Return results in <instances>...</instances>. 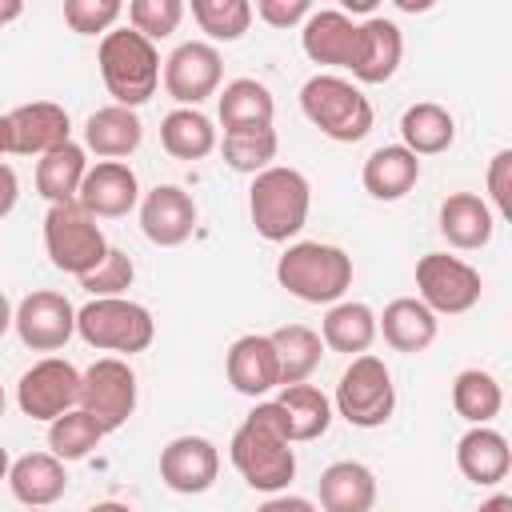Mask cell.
<instances>
[{"instance_id": "obj_27", "label": "cell", "mask_w": 512, "mask_h": 512, "mask_svg": "<svg viewBox=\"0 0 512 512\" xmlns=\"http://www.w3.org/2000/svg\"><path fill=\"white\" fill-rule=\"evenodd\" d=\"M376 476L360 460H336L320 472V512H372Z\"/></svg>"}, {"instance_id": "obj_2", "label": "cell", "mask_w": 512, "mask_h": 512, "mask_svg": "<svg viewBox=\"0 0 512 512\" xmlns=\"http://www.w3.org/2000/svg\"><path fill=\"white\" fill-rule=\"evenodd\" d=\"M96 64H100V80H104L112 104H120V108H132L136 112L160 88V52H156L152 40H144L132 28L108 32L100 40Z\"/></svg>"}, {"instance_id": "obj_50", "label": "cell", "mask_w": 512, "mask_h": 512, "mask_svg": "<svg viewBox=\"0 0 512 512\" xmlns=\"http://www.w3.org/2000/svg\"><path fill=\"white\" fill-rule=\"evenodd\" d=\"M4 152H12V136H8V112L0 116V156Z\"/></svg>"}, {"instance_id": "obj_52", "label": "cell", "mask_w": 512, "mask_h": 512, "mask_svg": "<svg viewBox=\"0 0 512 512\" xmlns=\"http://www.w3.org/2000/svg\"><path fill=\"white\" fill-rule=\"evenodd\" d=\"M8 468H12V460H8V448L0 444V480H8Z\"/></svg>"}, {"instance_id": "obj_12", "label": "cell", "mask_w": 512, "mask_h": 512, "mask_svg": "<svg viewBox=\"0 0 512 512\" xmlns=\"http://www.w3.org/2000/svg\"><path fill=\"white\" fill-rule=\"evenodd\" d=\"M76 400H80V372L60 356L36 360L16 384V404L28 420H48L52 424L56 416L72 412Z\"/></svg>"}, {"instance_id": "obj_17", "label": "cell", "mask_w": 512, "mask_h": 512, "mask_svg": "<svg viewBox=\"0 0 512 512\" xmlns=\"http://www.w3.org/2000/svg\"><path fill=\"white\" fill-rule=\"evenodd\" d=\"M404 60V32L388 16H368L356 24V52H352V76L360 84H384L396 76Z\"/></svg>"}, {"instance_id": "obj_5", "label": "cell", "mask_w": 512, "mask_h": 512, "mask_svg": "<svg viewBox=\"0 0 512 512\" xmlns=\"http://www.w3.org/2000/svg\"><path fill=\"white\" fill-rule=\"evenodd\" d=\"M300 112L308 116L312 128H320L336 144L364 140L372 132V120H376L368 96L352 80L332 76V72H316L312 80H304V88H300Z\"/></svg>"}, {"instance_id": "obj_9", "label": "cell", "mask_w": 512, "mask_h": 512, "mask_svg": "<svg viewBox=\"0 0 512 512\" xmlns=\"http://www.w3.org/2000/svg\"><path fill=\"white\" fill-rule=\"evenodd\" d=\"M416 288H420V304L432 308L436 316H460L468 308L480 304V292H484V280L480 272L460 260V256H448V252H424L416 260Z\"/></svg>"}, {"instance_id": "obj_54", "label": "cell", "mask_w": 512, "mask_h": 512, "mask_svg": "<svg viewBox=\"0 0 512 512\" xmlns=\"http://www.w3.org/2000/svg\"><path fill=\"white\" fill-rule=\"evenodd\" d=\"M28 512H44V508H28Z\"/></svg>"}, {"instance_id": "obj_51", "label": "cell", "mask_w": 512, "mask_h": 512, "mask_svg": "<svg viewBox=\"0 0 512 512\" xmlns=\"http://www.w3.org/2000/svg\"><path fill=\"white\" fill-rule=\"evenodd\" d=\"M344 8H348V12H372L376 0H344Z\"/></svg>"}, {"instance_id": "obj_21", "label": "cell", "mask_w": 512, "mask_h": 512, "mask_svg": "<svg viewBox=\"0 0 512 512\" xmlns=\"http://www.w3.org/2000/svg\"><path fill=\"white\" fill-rule=\"evenodd\" d=\"M440 332V320L432 308H424L416 296H396L392 304H384V312L376 316V336H384V344H392L396 352H424L432 348Z\"/></svg>"}, {"instance_id": "obj_15", "label": "cell", "mask_w": 512, "mask_h": 512, "mask_svg": "<svg viewBox=\"0 0 512 512\" xmlns=\"http://www.w3.org/2000/svg\"><path fill=\"white\" fill-rule=\"evenodd\" d=\"M140 232L156 248H180L196 232V200L180 184H156L140 196Z\"/></svg>"}, {"instance_id": "obj_25", "label": "cell", "mask_w": 512, "mask_h": 512, "mask_svg": "<svg viewBox=\"0 0 512 512\" xmlns=\"http://www.w3.org/2000/svg\"><path fill=\"white\" fill-rule=\"evenodd\" d=\"M140 140H144V124L132 108L104 104L84 120V148L96 152L100 160H124L140 148Z\"/></svg>"}, {"instance_id": "obj_22", "label": "cell", "mask_w": 512, "mask_h": 512, "mask_svg": "<svg viewBox=\"0 0 512 512\" xmlns=\"http://www.w3.org/2000/svg\"><path fill=\"white\" fill-rule=\"evenodd\" d=\"M440 236L452 244V248H460V252H476V248H484L488 240H492V232H496V216H492V208H488V200L484 196H476V192H452L444 204H440Z\"/></svg>"}, {"instance_id": "obj_13", "label": "cell", "mask_w": 512, "mask_h": 512, "mask_svg": "<svg viewBox=\"0 0 512 512\" xmlns=\"http://www.w3.org/2000/svg\"><path fill=\"white\" fill-rule=\"evenodd\" d=\"M12 328H16L20 344L32 352H60L76 336V308L64 292L40 288L16 304Z\"/></svg>"}, {"instance_id": "obj_7", "label": "cell", "mask_w": 512, "mask_h": 512, "mask_svg": "<svg viewBox=\"0 0 512 512\" xmlns=\"http://www.w3.org/2000/svg\"><path fill=\"white\" fill-rule=\"evenodd\" d=\"M44 252L52 260V268L80 280L108 256V240H104V228L96 224V216H88L76 200L72 204H48V212H44Z\"/></svg>"}, {"instance_id": "obj_32", "label": "cell", "mask_w": 512, "mask_h": 512, "mask_svg": "<svg viewBox=\"0 0 512 512\" xmlns=\"http://www.w3.org/2000/svg\"><path fill=\"white\" fill-rule=\"evenodd\" d=\"M284 424H288V440L304 444V440H320L332 424V400L316 388V384H288L276 396Z\"/></svg>"}, {"instance_id": "obj_28", "label": "cell", "mask_w": 512, "mask_h": 512, "mask_svg": "<svg viewBox=\"0 0 512 512\" xmlns=\"http://www.w3.org/2000/svg\"><path fill=\"white\" fill-rule=\"evenodd\" d=\"M216 112H220L224 132H252V128H272L276 100H272L268 84H260L252 76H240V80L224 84V92L216 100Z\"/></svg>"}, {"instance_id": "obj_20", "label": "cell", "mask_w": 512, "mask_h": 512, "mask_svg": "<svg viewBox=\"0 0 512 512\" xmlns=\"http://www.w3.org/2000/svg\"><path fill=\"white\" fill-rule=\"evenodd\" d=\"M300 48L312 64H328V68H352V52H356V24L348 12L340 8H312V16L300 28Z\"/></svg>"}, {"instance_id": "obj_10", "label": "cell", "mask_w": 512, "mask_h": 512, "mask_svg": "<svg viewBox=\"0 0 512 512\" xmlns=\"http://www.w3.org/2000/svg\"><path fill=\"white\" fill-rule=\"evenodd\" d=\"M76 408H84L104 432L124 428L128 416L136 412V372L128 368V360L100 356L96 364H88L80 372V400H76Z\"/></svg>"}, {"instance_id": "obj_18", "label": "cell", "mask_w": 512, "mask_h": 512, "mask_svg": "<svg viewBox=\"0 0 512 512\" xmlns=\"http://www.w3.org/2000/svg\"><path fill=\"white\" fill-rule=\"evenodd\" d=\"M8 136L16 156H48L52 148L72 140V120L52 100H32L8 112Z\"/></svg>"}, {"instance_id": "obj_48", "label": "cell", "mask_w": 512, "mask_h": 512, "mask_svg": "<svg viewBox=\"0 0 512 512\" xmlns=\"http://www.w3.org/2000/svg\"><path fill=\"white\" fill-rule=\"evenodd\" d=\"M12 312H16V308H12V304H8V296L0 292V336L12 328Z\"/></svg>"}, {"instance_id": "obj_37", "label": "cell", "mask_w": 512, "mask_h": 512, "mask_svg": "<svg viewBox=\"0 0 512 512\" xmlns=\"http://www.w3.org/2000/svg\"><path fill=\"white\" fill-rule=\"evenodd\" d=\"M108 432L84 412V408H72V412H64V416H56L52 424H48V448H52V456L56 460H84L100 440H104Z\"/></svg>"}, {"instance_id": "obj_19", "label": "cell", "mask_w": 512, "mask_h": 512, "mask_svg": "<svg viewBox=\"0 0 512 512\" xmlns=\"http://www.w3.org/2000/svg\"><path fill=\"white\" fill-rule=\"evenodd\" d=\"M224 372H228V384L240 392V396H268L272 388H280V364H276V348L268 336L260 332H248L240 340H232L228 348V360H224Z\"/></svg>"}, {"instance_id": "obj_31", "label": "cell", "mask_w": 512, "mask_h": 512, "mask_svg": "<svg viewBox=\"0 0 512 512\" xmlns=\"http://www.w3.org/2000/svg\"><path fill=\"white\" fill-rule=\"evenodd\" d=\"M160 144L176 160H204L216 152L220 136H216V124L200 108H172L160 120Z\"/></svg>"}, {"instance_id": "obj_53", "label": "cell", "mask_w": 512, "mask_h": 512, "mask_svg": "<svg viewBox=\"0 0 512 512\" xmlns=\"http://www.w3.org/2000/svg\"><path fill=\"white\" fill-rule=\"evenodd\" d=\"M4 404H8V396H4V384H0V416H4Z\"/></svg>"}, {"instance_id": "obj_11", "label": "cell", "mask_w": 512, "mask_h": 512, "mask_svg": "<svg viewBox=\"0 0 512 512\" xmlns=\"http://www.w3.org/2000/svg\"><path fill=\"white\" fill-rule=\"evenodd\" d=\"M164 92L180 104V108H196L204 104L208 96L220 92V80H224V60L216 52V44L208 40H184L172 48V56L164 60Z\"/></svg>"}, {"instance_id": "obj_40", "label": "cell", "mask_w": 512, "mask_h": 512, "mask_svg": "<svg viewBox=\"0 0 512 512\" xmlns=\"http://www.w3.org/2000/svg\"><path fill=\"white\" fill-rule=\"evenodd\" d=\"M132 280H136L132 256L120 252V248H108V256H104L88 276H80V288L92 292V300H96V296H124V292L132 288Z\"/></svg>"}, {"instance_id": "obj_41", "label": "cell", "mask_w": 512, "mask_h": 512, "mask_svg": "<svg viewBox=\"0 0 512 512\" xmlns=\"http://www.w3.org/2000/svg\"><path fill=\"white\" fill-rule=\"evenodd\" d=\"M124 16V4L120 0H64V24L80 36H96L116 24Z\"/></svg>"}, {"instance_id": "obj_44", "label": "cell", "mask_w": 512, "mask_h": 512, "mask_svg": "<svg viewBox=\"0 0 512 512\" xmlns=\"http://www.w3.org/2000/svg\"><path fill=\"white\" fill-rule=\"evenodd\" d=\"M16 200H20V180H16V172L0 160V220L16 208Z\"/></svg>"}, {"instance_id": "obj_45", "label": "cell", "mask_w": 512, "mask_h": 512, "mask_svg": "<svg viewBox=\"0 0 512 512\" xmlns=\"http://www.w3.org/2000/svg\"><path fill=\"white\" fill-rule=\"evenodd\" d=\"M256 512H320L312 500H304V496H272V500H264Z\"/></svg>"}, {"instance_id": "obj_29", "label": "cell", "mask_w": 512, "mask_h": 512, "mask_svg": "<svg viewBox=\"0 0 512 512\" xmlns=\"http://www.w3.org/2000/svg\"><path fill=\"white\" fill-rule=\"evenodd\" d=\"M376 340V312L360 300H336L320 320V344L332 352L364 356Z\"/></svg>"}, {"instance_id": "obj_33", "label": "cell", "mask_w": 512, "mask_h": 512, "mask_svg": "<svg viewBox=\"0 0 512 512\" xmlns=\"http://www.w3.org/2000/svg\"><path fill=\"white\" fill-rule=\"evenodd\" d=\"M272 348H276V364H280V388L288 384H308V376L320 368L324 344L320 332H312L308 324H284L276 332H268Z\"/></svg>"}, {"instance_id": "obj_24", "label": "cell", "mask_w": 512, "mask_h": 512, "mask_svg": "<svg viewBox=\"0 0 512 512\" xmlns=\"http://www.w3.org/2000/svg\"><path fill=\"white\" fill-rule=\"evenodd\" d=\"M8 488L24 508H48L68 488L64 460H56L52 452H24L8 468Z\"/></svg>"}, {"instance_id": "obj_6", "label": "cell", "mask_w": 512, "mask_h": 512, "mask_svg": "<svg viewBox=\"0 0 512 512\" xmlns=\"http://www.w3.org/2000/svg\"><path fill=\"white\" fill-rule=\"evenodd\" d=\"M76 336L96 352H144L156 340V320L128 296H96L76 308Z\"/></svg>"}, {"instance_id": "obj_35", "label": "cell", "mask_w": 512, "mask_h": 512, "mask_svg": "<svg viewBox=\"0 0 512 512\" xmlns=\"http://www.w3.org/2000/svg\"><path fill=\"white\" fill-rule=\"evenodd\" d=\"M452 408H456V416H464L472 428H476V424H488V420H496L500 408H504V388H500V380H496L492 372H484V368H464V372L452 380Z\"/></svg>"}, {"instance_id": "obj_26", "label": "cell", "mask_w": 512, "mask_h": 512, "mask_svg": "<svg viewBox=\"0 0 512 512\" xmlns=\"http://www.w3.org/2000/svg\"><path fill=\"white\" fill-rule=\"evenodd\" d=\"M360 180H364V192L372 200L392 204V200H400V196H408L416 188V180H420V156H412L404 144H384V148H376L364 160Z\"/></svg>"}, {"instance_id": "obj_43", "label": "cell", "mask_w": 512, "mask_h": 512, "mask_svg": "<svg viewBox=\"0 0 512 512\" xmlns=\"http://www.w3.org/2000/svg\"><path fill=\"white\" fill-rule=\"evenodd\" d=\"M252 16H260L268 28H296L312 16V4L308 0H256Z\"/></svg>"}, {"instance_id": "obj_42", "label": "cell", "mask_w": 512, "mask_h": 512, "mask_svg": "<svg viewBox=\"0 0 512 512\" xmlns=\"http://www.w3.org/2000/svg\"><path fill=\"white\" fill-rule=\"evenodd\" d=\"M488 196L496 216H512V148H500L488 164Z\"/></svg>"}, {"instance_id": "obj_38", "label": "cell", "mask_w": 512, "mask_h": 512, "mask_svg": "<svg viewBox=\"0 0 512 512\" xmlns=\"http://www.w3.org/2000/svg\"><path fill=\"white\" fill-rule=\"evenodd\" d=\"M192 20L208 36V44H232L252 24L248 0H192Z\"/></svg>"}, {"instance_id": "obj_14", "label": "cell", "mask_w": 512, "mask_h": 512, "mask_svg": "<svg viewBox=\"0 0 512 512\" xmlns=\"http://www.w3.org/2000/svg\"><path fill=\"white\" fill-rule=\"evenodd\" d=\"M220 476V448L208 436H176L160 448V480L180 496H200Z\"/></svg>"}, {"instance_id": "obj_23", "label": "cell", "mask_w": 512, "mask_h": 512, "mask_svg": "<svg viewBox=\"0 0 512 512\" xmlns=\"http://www.w3.org/2000/svg\"><path fill=\"white\" fill-rule=\"evenodd\" d=\"M456 468H460L464 480L492 488V484H500V480L508 476V468H512V448H508V440H504L496 428L476 424V428H468V432L460 436V444H456Z\"/></svg>"}, {"instance_id": "obj_34", "label": "cell", "mask_w": 512, "mask_h": 512, "mask_svg": "<svg viewBox=\"0 0 512 512\" xmlns=\"http://www.w3.org/2000/svg\"><path fill=\"white\" fill-rule=\"evenodd\" d=\"M84 172H88L84 148L68 140V144H60V148H52L48 156L36 160V192L48 204H72L80 184H84Z\"/></svg>"}, {"instance_id": "obj_46", "label": "cell", "mask_w": 512, "mask_h": 512, "mask_svg": "<svg viewBox=\"0 0 512 512\" xmlns=\"http://www.w3.org/2000/svg\"><path fill=\"white\" fill-rule=\"evenodd\" d=\"M476 512H512V496H504V492H496V496H488Z\"/></svg>"}, {"instance_id": "obj_1", "label": "cell", "mask_w": 512, "mask_h": 512, "mask_svg": "<svg viewBox=\"0 0 512 512\" xmlns=\"http://www.w3.org/2000/svg\"><path fill=\"white\" fill-rule=\"evenodd\" d=\"M228 456L236 464V472L244 476L248 488L256 492H284L296 476V448L288 440V424L276 400H260L240 428L232 432Z\"/></svg>"}, {"instance_id": "obj_16", "label": "cell", "mask_w": 512, "mask_h": 512, "mask_svg": "<svg viewBox=\"0 0 512 512\" xmlns=\"http://www.w3.org/2000/svg\"><path fill=\"white\" fill-rule=\"evenodd\" d=\"M76 204L96 220L128 216L140 204V180L124 160H100L84 172V184L76 192Z\"/></svg>"}, {"instance_id": "obj_47", "label": "cell", "mask_w": 512, "mask_h": 512, "mask_svg": "<svg viewBox=\"0 0 512 512\" xmlns=\"http://www.w3.org/2000/svg\"><path fill=\"white\" fill-rule=\"evenodd\" d=\"M20 12H24V4H20V0H0V28H4V24H12V20H20Z\"/></svg>"}, {"instance_id": "obj_8", "label": "cell", "mask_w": 512, "mask_h": 512, "mask_svg": "<svg viewBox=\"0 0 512 512\" xmlns=\"http://www.w3.org/2000/svg\"><path fill=\"white\" fill-rule=\"evenodd\" d=\"M336 412L352 424V428H380L392 420L396 412V384H392V372L380 356L364 352V356H352V364L340 372V384H336Z\"/></svg>"}, {"instance_id": "obj_4", "label": "cell", "mask_w": 512, "mask_h": 512, "mask_svg": "<svg viewBox=\"0 0 512 512\" xmlns=\"http://www.w3.org/2000/svg\"><path fill=\"white\" fill-rule=\"evenodd\" d=\"M276 280L288 296L304 304H336L352 288V256L336 244L300 240L276 260Z\"/></svg>"}, {"instance_id": "obj_3", "label": "cell", "mask_w": 512, "mask_h": 512, "mask_svg": "<svg viewBox=\"0 0 512 512\" xmlns=\"http://www.w3.org/2000/svg\"><path fill=\"white\" fill-rule=\"evenodd\" d=\"M308 208H312V184H308V176L300 168L272 164V168L252 176L248 216H252V228L264 240H272V244L292 240L304 228Z\"/></svg>"}, {"instance_id": "obj_36", "label": "cell", "mask_w": 512, "mask_h": 512, "mask_svg": "<svg viewBox=\"0 0 512 512\" xmlns=\"http://www.w3.org/2000/svg\"><path fill=\"white\" fill-rule=\"evenodd\" d=\"M216 148L224 152V164L232 172L256 176V172L272 168L280 140H276V128H252V132H224V140Z\"/></svg>"}, {"instance_id": "obj_39", "label": "cell", "mask_w": 512, "mask_h": 512, "mask_svg": "<svg viewBox=\"0 0 512 512\" xmlns=\"http://www.w3.org/2000/svg\"><path fill=\"white\" fill-rule=\"evenodd\" d=\"M184 20V4L180 0H132L128 4V28L140 32L144 40H164L180 28Z\"/></svg>"}, {"instance_id": "obj_49", "label": "cell", "mask_w": 512, "mask_h": 512, "mask_svg": "<svg viewBox=\"0 0 512 512\" xmlns=\"http://www.w3.org/2000/svg\"><path fill=\"white\" fill-rule=\"evenodd\" d=\"M84 512H136V508H128V504H120V500H100V504H92V508H84Z\"/></svg>"}, {"instance_id": "obj_30", "label": "cell", "mask_w": 512, "mask_h": 512, "mask_svg": "<svg viewBox=\"0 0 512 512\" xmlns=\"http://www.w3.org/2000/svg\"><path fill=\"white\" fill-rule=\"evenodd\" d=\"M456 140V120L444 104L436 100H420L412 108H404L400 116V144L412 152V156H436V152H448Z\"/></svg>"}]
</instances>
